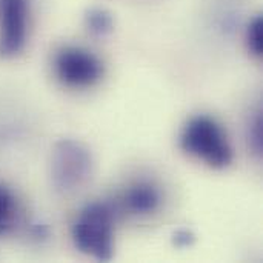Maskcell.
<instances>
[{"mask_svg": "<svg viewBox=\"0 0 263 263\" xmlns=\"http://www.w3.org/2000/svg\"><path fill=\"white\" fill-rule=\"evenodd\" d=\"M76 248L96 259L111 260L114 256V214L105 203H91L77 216L72 227Z\"/></svg>", "mask_w": 263, "mask_h": 263, "instance_id": "6da1fadb", "label": "cell"}, {"mask_svg": "<svg viewBox=\"0 0 263 263\" xmlns=\"http://www.w3.org/2000/svg\"><path fill=\"white\" fill-rule=\"evenodd\" d=\"M180 145L185 153L216 170H222L233 162V148L227 133L208 116L193 117L185 125Z\"/></svg>", "mask_w": 263, "mask_h": 263, "instance_id": "7a4b0ae2", "label": "cell"}, {"mask_svg": "<svg viewBox=\"0 0 263 263\" xmlns=\"http://www.w3.org/2000/svg\"><path fill=\"white\" fill-rule=\"evenodd\" d=\"M92 173V157L89 149L72 139L55 143L51 154L52 185L62 193H71L86 183Z\"/></svg>", "mask_w": 263, "mask_h": 263, "instance_id": "3957f363", "label": "cell"}, {"mask_svg": "<svg viewBox=\"0 0 263 263\" xmlns=\"http://www.w3.org/2000/svg\"><path fill=\"white\" fill-rule=\"evenodd\" d=\"M57 79L69 88H86L100 80L103 74L102 62L88 49L65 46L54 62Z\"/></svg>", "mask_w": 263, "mask_h": 263, "instance_id": "277c9868", "label": "cell"}, {"mask_svg": "<svg viewBox=\"0 0 263 263\" xmlns=\"http://www.w3.org/2000/svg\"><path fill=\"white\" fill-rule=\"evenodd\" d=\"M28 0H0V57H15L26 43Z\"/></svg>", "mask_w": 263, "mask_h": 263, "instance_id": "5b68a950", "label": "cell"}, {"mask_svg": "<svg viewBox=\"0 0 263 263\" xmlns=\"http://www.w3.org/2000/svg\"><path fill=\"white\" fill-rule=\"evenodd\" d=\"M123 202L133 214H149L157 210L160 203V193L154 185L139 182L126 191Z\"/></svg>", "mask_w": 263, "mask_h": 263, "instance_id": "8992f818", "label": "cell"}, {"mask_svg": "<svg viewBox=\"0 0 263 263\" xmlns=\"http://www.w3.org/2000/svg\"><path fill=\"white\" fill-rule=\"evenodd\" d=\"M85 22L88 29L97 35H105L112 29V17L106 9L102 8L89 9L88 14L85 15Z\"/></svg>", "mask_w": 263, "mask_h": 263, "instance_id": "52a82bcc", "label": "cell"}, {"mask_svg": "<svg viewBox=\"0 0 263 263\" xmlns=\"http://www.w3.org/2000/svg\"><path fill=\"white\" fill-rule=\"evenodd\" d=\"M15 217V200L11 191L0 183V234L11 228Z\"/></svg>", "mask_w": 263, "mask_h": 263, "instance_id": "ba28073f", "label": "cell"}, {"mask_svg": "<svg viewBox=\"0 0 263 263\" xmlns=\"http://www.w3.org/2000/svg\"><path fill=\"white\" fill-rule=\"evenodd\" d=\"M245 40H247V48L248 51L256 55L262 57L263 54V22L262 17L257 15L254 17L245 32Z\"/></svg>", "mask_w": 263, "mask_h": 263, "instance_id": "9c48e42d", "label": "cell"}, {"mask_svg": "<svg viewBox=\"0 0 263 263\" xmlns=\"http://www.w3.org/2000/svg\"><path fill=\"white\" fill-rule=\"evenodd\" d=\"M250 136H251V139H250V142H251V146L254 148V151H256V153H259V154H260V151H262V148H263L262 117H257V119L253 122Z\"/></svg>", "mask_w": 263, "mask_h": 263, "instance_id": "30bf717a", "label": "cell"}, {"mask_svg": "<svg viewBox=\"0 0 263 263\" xmlns=\"http://www.w3.org/2000/svg\"><path fill=\"white\" fill-rule=\"evenodd\" d=\"M194 234L188 230H179L176 234H174V245L179 247V248H186V247H191L194 243Z\"/></svg>", "mask_w": 263, "mask_h": 263, "instance_id": "8fae6325", "label": "cell"}]
</instances>
